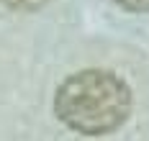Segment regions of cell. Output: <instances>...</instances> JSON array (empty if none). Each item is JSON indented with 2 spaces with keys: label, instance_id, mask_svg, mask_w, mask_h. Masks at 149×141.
Returning a JSON list of instances; mask_svg holds the SVG:
<instances>
[{
  "label": "cell",
  "instance_id": "6da1fadb",
  "mask_svg": "<svg viewBox=\"0 0 149 141\" xmlns=\"http://www.w3.org/2000/svg\"><path fill=\"white\" fill-rule=\"evenodd\" d=\"M131 110L126 82L105 69H85L67 77L54 95V113L67 128L85 136L116 131Z\"/></svg>",
  "mask_w": 149,
  "mask_h": 141
},
{
  "label": "cell",
  "instance_id": "7a4b0ae2",
  "mask_svg": "<svg viewBox=\"0 0 149 141\" xmlns=\"http://www.w3.org/2000/svg\"><path fill=\"white\" fill-rule=\"evenodd\" d=\"M121 8L126 10H134V13H141V10H149V0H116Z\"/></svg>",
  "mask_w": 149,
  "mask_h": 141
},
{
  "label": "cell",
  "instance_id": "3957f363",
  "mask_svg": "<svg viewBox=\"0 0 149 141\" xmlns=\"http://www.w3.org/2000/svg\"><path fill=\"white\" fill-rule=\"evenodd\" d=\"M3 3L10 8H18V10H31V8H39L44 0H3Z\"/></svg>",
  "mask_w": 149,
  "mask_h": 141
}]
</instances>
